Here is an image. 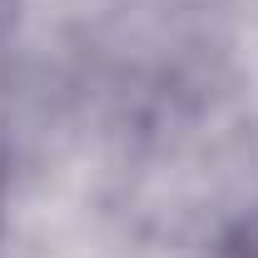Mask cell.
<instances>
[{
  "label": "cell",
  "instance_id": "cell-1",
  "mask_svg": "<svg viewBox=\"0 0 258 258\" xmlns=\"http://www.w3.org/2000/svg\"><path fill=\"white\" fill-rule=\"evenodd\" d=\"M0 189H5V179H0Z\"/></svg>",
  "mask_w": 258,
  "mask_h": 258
}]
</instances>
